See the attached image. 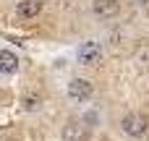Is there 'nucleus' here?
<instances>
[{
	"label": "nucleus",
	"instance_id": "f257e3e1",
	"mask_svg": "<svg viewBox=\"0 0 149 141\" xmlns=\"http://www.w3.org/2000/svg\"><path fill=\"white\" fill-rule=\"evenodd\" d=\"M76 60L81 65H97L102 60V44L97 39H86L76 47Z\"/></svg>",
	"mask_w": 149,
	"mask_h": 141
},
{
	"label": "nucleus",
	"instance_id": "f03ea898",
	"mask_svg": "<svg viewBox=\"0 0 149 141\" xmlns=\"http://www.w3.org/2000/svg\"><path fill=\"white\" fill-rule=\"evenodd\" d=\"M120 128H123L126 136H131V139H141V136L149 131V120L144 118V115H139V113H128V115L120 120Z\"/></svg>",
	"mask_w": 149,
	"mask_h": 141
},
{
	"label": "nucleus",
	"instance_id": "7ed1b4c3",
	"mask_svg": "<svg viewBox=\"0 0 149 141\" xmlns=\"http://www.w3.org/2000/svg\"><path fill=\"white\" fill-rule=\"evenodd\" d=\"M92 94H94V86H92L89 78H71V84H68V97H71L73 102L84 105V102L92 99Z\"/></svg>",
	"mask_w": 149,
	"mask_h": 141
},
{
	"label": "nucleus",
	"instance_id": "20e7f679",
	"mask_svg": "<svg viewBox=\"0 0 149 141\" xmlns=\"http://www.w3.org/2000/svg\"><path fill=\"white\" fill-rule=\"evenodd\" d=\"M118 10H120V3H118V0H94V3H92V13H94L97 18H102V21L115 18Z\"/></svg>",
	"mask_w": 149,
	"mask_h": 141
},
{
	"label": "nucleus",
	"instance_id": "39448f33",
	"mask_svg": "<svg viewBox=\"0 0 149 141\" xmlns=\"http://www.w3.org/2000/svg\"><path fill=\"white\" fill-rule=\"evenodd\" d=\"M42 13V0H18L16 3V16L21 21H29Z\"/></svg>",
	"mask_w": 149,
	"mask_h": 141
},
{
	"label": "nucleus",
	"instance_id": "423d86ee",
	"mask_svg": "<svg viewBox=\"0 0 149 141\" xmlns=\"http://www.w3.org/2000/svg\"><path fill=\"white\" fill-rule=\"evenodd\" d=\"M86 126L81 123V120H68L65 126H63V141H84L86 139Z\"/></svg>",
	"mask_w": 149,
	"mask_h": 141
},
{
	"label": "nucleus",
	"instance_id": "0eeeda50",
	"mask_svg": "<svg viewBox=\"0 0 149 141\" xmlns=\"http://www.w3.org/2000/svg\"><path fill=\"white\" fill-rule=\"evenodd\" d=\"M18 71V55L13 50H0V76H13Z\"/></svg>",
	"mask_w": 149,
	"mask_h": 141
},
{
	"label": "nucleus",
	"instance_id": "6e6552de",
	"mask_svg": "<svg viewBox=\"0 0 149 141\" xmlns=\"http://www.w3.org/2000/svg\"><path fill=\"white\" fill-rule=\"evenodd\" d=\"M39 102H42L39 94H26V97H24V107H26V110H37Z\"/></svg>",
	"mask_w": 149,
	"mask_h": 141
},
{
	"label": "nucleus",
	"instance_id": "1a4fd4ad",
	"mask_svg": "<svg viewBox=\"0 0 149 141\" xmlns=\"http://www.w3.org/2000/svg\"><path fill=\"white\" fill-rule=\"evenodd\" d=\"M136 3H149V0H136Z\"/></svg>",
	"mask_w": 149,
	"mask_h": 141
}]
</instances>
